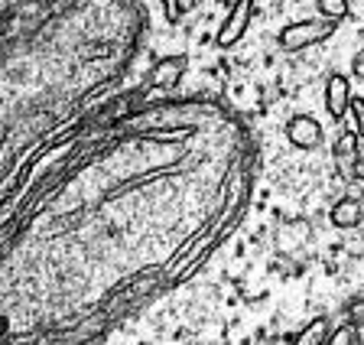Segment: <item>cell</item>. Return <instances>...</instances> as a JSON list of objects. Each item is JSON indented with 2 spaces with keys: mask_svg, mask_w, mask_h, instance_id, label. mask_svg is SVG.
Masks as SVG:
<instances>
[{
  "mask_svg": "<svg viewBox=\"0 0 364 345\" xmlns=\"http://www.w3.org/2000/svg\"><path fill=\"white\" fill-rule=\"evenodd\" d=\"M348 319H351V326H364V299H355L348 307Z\"/></svg>",
  "mask_w": 364,
  "mask_h": 345,
  "instance_id": "cell-8",
  "label": "cell"
},
{
  "mask_svg": "<svg viewBox=\"0 0 364 345\" xmlns=\"http://www.w3.org/2000/svg\"><path fill=\"white\" fill-rule=\"evenodd\" d=\"M287 137H289V144L299 147V150H312V147H318V140H322V124L312 115H293L287 124Z\"/></svg>",
  "mask_w": 364,
  "mask_h": 345,
  "instance_id": "cell-2",
  "label": "cell"
},
{
  "mask_svg": "<svg viewBox=\"0 0 364 345\" xmlns=\"http://www.w3.org/2000/svg\"><path fill=\"white\" fill-rule=\"evenodd\" d=\"M351 111H355L358 131H361V134H364V101H361V98H355V101H351Z\"/></svg>",
  "mask_w": 364,
  "mask_h": 345,
  "instance_id": "cell-9",
  "label": "cell"
},
{
  "mask_svg": "<svg viewBox=\"0 0 364 345\" xmlns=\"http://www.w3.org/2000/svg\"><path fill=\"white\" fill-rule=\"evenodd\" d=\"M351 105V82L345 75H328L326 82V107H328V115L335 117V121H341L345 117V111H348Z\"/></svg>",
  "mask_w": 364,
  "mask_h": 345,
  "instance_id": "cell-4",
  "label": "cell"
},
{
  "mask_svg": "<svg viewBox=\"0 0 364 345\" xmlns=\"http://www.w3.org/2000/svg\"><path fill=\"white\" fill-rule=\"evenodd\" d=\"M364 222V199L358 196H345L332 206V225L338 228H358Z\"/></svg>",
  "mask_w": 364,
  "mask_h": 345,
  "instance_id": "cell-5",
  "label": "cell"
},
{
  "mask_svg": "<svg viewBox=\"0 0 364 345\" xmlns=\"http://www.w3.org/2000/svg\"><path fill=\"white\" fill-rule=\"evenodd\" d=\"M351 72H355L358 78H364V49L355 55V59H351Z\"/></svg>",
  "mask_w": 364,
  "mask_h": 345,
  "instance_id": "cell-10",
  "label": "cell"
},
{
  "mask_svg": "<svg viewBox=\"0 0 364 345\" xmlns=\"http://www.w3.org/2000/svg\"><path fill=\"white\" fill-rule=\"evenodd\" d=\"M189 69V59L182 53H173V55H163V59L153 62V72H150V85L153 88H176L182 82Z\"/></svg>",
  "mask_w": 364,
  "mask_h": 345,
  "instance_id": "cell-1",
  "label": "cell"
},
{
  "mask_svg": "<svg viewBox=\"0 0 364 345\" xmlns=\"http://www.w3.org/2000/svg\"><path fill=\"white\" fill-rule=\"evenodd\" d=\"M326 345H358V329L351 326V322L348 326H338V329L326 339Z\"/></svg>",
  "mask_w": 364,
  "mask_h": 345,
  "instance_id": "cell-7",
  "label": "cell"
},
{
  "mask_svg": "<svg viewBox=\"0 0 364 345\" xmlns=\"http://www.w3.org/2000/svg\"><path fill=\"white\" fill-rule=\"evenodd\" d=\"M335 163H338V173L345 179H358L361 176V166H358V134L345 131L335 144Z\"/></svg>",
  "mask_w": 364,
  "mask_h": 345,
  "instance_id": "cell-3",
  "label": "cell"
},
{
  "mask_svg": "<svg viewBox=\"0 0 364 345\" xmlns=\"http://www.w3.org/2000/svg\"><path fill=\"white\" fill-rule=\"evenodd\" d=\"M328 339V319H316L312 326H306L299 336H296L293 345H326Z\"/></svg>",
  "mask_w": 364,
  "mask_h": 345,
  "instance_id": "cell-6",
  "label": "cell"
}]
</instances>
